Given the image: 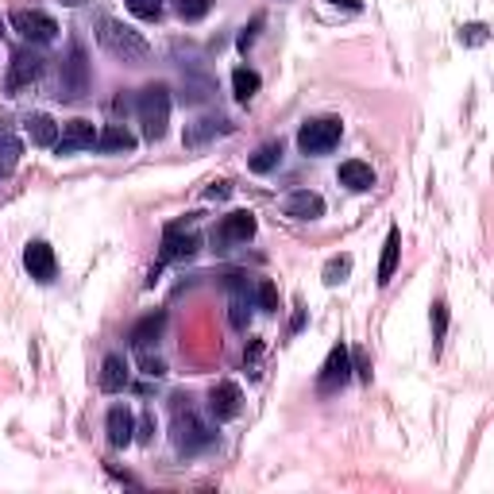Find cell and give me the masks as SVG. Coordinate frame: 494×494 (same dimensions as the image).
<instances>
[{
  "mask_svg": "<svg viewBox=\"0 0 494 494\" xmlns=\"http://www.w3.org/2000/svg\"><path fill=\"white\" fill-rule=\"evenodd\" d=\"M97 43L105 47L112 58L128 62V66H139V62H147V58H151L147 39H143L139 31H132L128 23L112 20V16H97Z\"/></svg>",
  "mask_w": 494,
  "mask_h": 494,
  "instance_id": "obj_1",
  "label": "cell"
},
{
  "mask_svg": "<svg viewBox=\"0 0 494 494\" xmlns=\"http://www.w3.org/2000/svg\"><path fill=\"white\" fill-rule=\"evenodd\" d=\"M136 112H139V124H143V136H147L151 143H159L166 136V124H171V89L166 85L139 89Z\"/></svg>",
  "mask_w": 494,
  "mask_h": 494,
  "instance_id": "obj_2",
  "label": "cell"
},
{
  "mask_svg": "<svg viewBox=\"0 0 494 494\" xmlns=\"http://www.w3.org/2000/svg\"><path fill=\"white\" fill-rule=\"evenodd\" d=\"M340 136L344 124L336 116H317V120H305L297 128V147H302V154H324L340 143Z\"/></svg>",
  "mask_w": 494,
  "mask_h": 494,
  "instance_id": "obj_3",
  "label": "cell"
},
{
  "mask_svg": "<svg viewBox=\"0 0 494 494\" xmlns=\"http://www.w3.org/2000/svg\"><path fill=\"white\" fill-rule=\"evenodd\" d=\"M89 93V62H85V50L82 43L70 47L66 62H62V74H58V101H82Z\"/></svg>",
  "mask_w": 494,
  "mask_h": 494,
  "instance_id": "obj_4",
  "label": "cell"
},
{
  "mask_svg": "<svg viewBox=\"0 0 494 494\" xmlns=\"http://www.w3.org/2000/svg\"><path fill=\"white\" fill-rule=\"evenodd\" d=\"M216 440V433L209 425H205L198 413H193L190 406H186V413H174V445H178V452H186V456H193V452H201V448H209Z\"/></svg>",
  "mask_w": 494,
  "mask_h": 494,
  "instance_id": "obj_5",
  "label": "cell"
},
{
  "mask_svg": "<svg viewBox=\"0 0 494 494\" xmlns=\"http://www.w3.org/2000/svg\"><path fill=\"white\" fill-rule=\"evenodd\" d=\"M43 70H47V58L43 55H35V50H16L12 55V66H8V97H16L20 89H28V85H35L39 77H43Z\"/></svg>",
  "mask_w": 494,
  "mask_h": 494,
  "instance_id": "obj_6",
  "label": "cell"
},
{
  "mask_svg": "<svg viewBox=\"0 0 494 494\" xmlns=\"http://www.w3.org/2000/svg\"><path fill=\"white\" fill-rule=\"evenodd\" d=\"M12 28H16L28 43H55L58 39V23L47 16V12H35V8H16L12 12Z\"/></svg>",
  "mask_w": 494,
  "mask_h": 494,
  "instance_id": "obj_7",
  "label": "cell"
},
{
  "mask_svg": "<svg viewBox=\"0 0 494 494\" xmlns=\"http://www.w3.org/2000/svg\"><path fill=\"white\" fill-rule=\"evenodd\" d=\"M348 379H352V352H348L344 344H336L317 375V390L321 394H336V390L348 386Z\"/></svg>",
  "mask_w": 494,
  "mask_h": 494,
  "instance_id": "obj_8",
  "label": "cell"
},
{
  "mask_svg": "<svg viewBox=\"0 0 494 494\" xmlns=\"http://www.w3.org/2000/svg\"><path fill=\"white\" fill-rule=\"evenodd\" d=\"M23 267H28V275H31L35 282H50V278H55V270H58L55 247H50L47 240H31L28 251H23Z\"/></svg>",
  "mask_w": 494,
  "mask_h": 494,
  "instance_id": "obj_9",
  "label": "cell"
},
{
  "mask_svg": "<svg viewBox=\"0 0 494 494\" xmlns=\"http://www.w3.org/2000/svg\"><path fill=\"white\" fill-rule=\"evenodd\" d=\"M240 406H243V394H240L236 383H216V386L209 390V413H213L216 421L240 418Z\"/></svg>",
  "mask_w": 494,
  "mask_h": 494,
  "instance_id": "obj_10",
  "label": "cell"
},
{
  "mask_svg": "<svg viewBox=\"0 0 494 494\" xmlns=\"http://www.w3.org/2000/svg\"><path fill=\"white\" fill-rule=\"evenodd\" d=\"M201 247V240L186 232V225H166L163 228V259L166 263H174V259H190L193 251Z\"/></svg>",
  "mask_w": 494,
  "mask_h": 494,
  "instance_id": "obj_11",
  "label": "cell"
},
{
  "mask_svg": "<svg viewBox=\"0 0 494 494\" xmlns=\"http://www.w3.org/2000/svg\"><path fill=\"white\" fill-rule=\"evenodd\" d=\"M93 143H97L93 124H89V120H70L66 128H62L55 151H58V154H77V151H89Z\"/></svg>",
  "mask_w": 494,
  "mask_h": 494,
  "instance_id": "obj_12",
  "label": "cell"
},
{
  "mask_svg": "<svg viewBox=\"0 0 494 494\" xmlns=\"http://www.w3.org/2000/svg\"><path fill=\"white\" fill-rule=\"evenodd\" d=\"M255 236V213H228L213 232L216 243H247Z\"/></svg>",
  "mask_w": 494,
  "mask_h": 494,
  "instance_id": "obj_13",
  "label": "cell"
},
{
  "mask_svg": "<svg viewBox=\"0 0 494 494\" xmlns=\"http://www.w3.org/2000/svg\"><path fill=\"white\" fill-rule=\"evenodd\" d=\"M105 428H109V445H116V448L132 445V440H136V418H132V410H128V406H112L109 418H105Z\"/></svg>",
  "mask_w": 494,
  "mask_h": 494,
  "instance_id": "obj_14",
  "label": "cell"
},
{
  "mask_svg": "<svg viewBox=\"0 0 494 494\" xmlns=\"http://www.w3.org/2000/svg\"><path fill=\"white\" fill-rule=\"evenodd\" d=\"M282 213L294 216V220H317V216H324V201H321V193L297 190V193H290V198L282 201Z\"/></svg>",
  "mask_w": 494,
  "mask_h": 494,
  "instance_id": "obj_15",
  "label": "cell"
},
{
  "mask_svg": "<svg viewBox=\"0 0 494 494\" xmlns=\"http://www.w3.org/2000/svg\"><path fill=\"white\" fill-rule=\"evenodd\" d=\"M93 147H97L101 154H132V151H136V136L128 132L124 124H109L105 132H97Z\"/></svg>",
  "mask_w": 494,
  "mask_h": 494,
  "instance_id": "obj_16",
  "label": "cell"
},
{
  "mask_svg": "<svg viewBox=\"0 0 494 494\" xmlns=\"http://www.w3.org/2000/svg\"><path fill=\"white\" fill-rule=\"evenodd\" d=\"M23 128H28L35 147H55V143H58V124L50 120L47 112H31L28 120H23Z\"/></svg>",
  "mask_w": 494,
  "mask_h": 494,
  "instance_id": "obj_17",
  "label": "cell"
},
{
  "mask_svg": "<svg viewBox=\"0 0 494 494\" xmlns=\"http://www.w3.org/2000/svg\"><path fill=\"white\" fill-rule=\"evenodd\" d=\"M163 329H166V313H147L143 321H136V329L128 332V340H132V348H151L163 336Z\"/></svg>",
  "mask_w": 494,
  "mask_h": 494,
  "instance_id": "obj_18",
  "label": "cell"
},
{
  "mask_svg": "<svg viewBox=\"0 0 494 494\" xmlns=\"http://www.w3.org/2000/svg\"><path fill=\"white\" fill-rule=\"evenodd\" d=\"M340 186L356 190V193L371 190L375 186V171L367 163H359V159H348V163H340Z\"/></svg>",
  "mask_w": 494,
  "mask_h": 494,
  "instance_id": "obj_19",
  "label": "cell"
},
{
  "mask_svg": "<svg viewBox=\"0 0 494 494\" xmlns=\"http://www.w3.org/2000/svg\"><path fill=\"white\" fill-rule=\"evenodd\" d=\"M225 132H232L228 120H213V116H205V120L186 128V147H201V143H209V139L225 136Z\"/></svg>",
  "mask_w": 494,
  "mask_h": 494,
  "instance_id": "obj_20",
  "label": "cell"
},
{
  "mask_svg": "<svg viewBox=\"0 0 494 494\" xmlns=\"http://www.w3.org/2000/svg\"><path fill=\"white\" fill-rule=\"evenodd\" d=\"M124 386H128V363L120 356H109L101 363V390L116 394V390H124Z\"/></svg>",
  "mask_w": 494,
  "mask_h": 494,
  "instance_id": "obj_21",
  "label": "cell"
},
{
  "mask_svg": "<svg viewBox=\"0 0 494 494\" xmlns=\"http://www.w3.org/2000/svg\"><path fill=\"white\" fill-rule=\"evenodd\" d=\"M398 251H401V232H398V228H390V232H386V243H383L379 286H386L390 278H394V270H398Z\"/></svg>",
  "mask_w": 494,
  "mask_h": 494,
  "instance_id": "obj_22",
  "label": "cell"
},
{
  "mask_svg": "<svg viewBox=\"0 0 494 494\" xmlns=\"http://www.w3.org/2000/svg\"><path fill=\"white\" fill-rule=\"evenodd\" d=\"M278 163H282V143H263V147L251 154V171L255 174H270Z\"/></svg>",
  "mask_w": 494,
  "mask_h": 494,
  "instance_id": "obj_23",
  "label": "cell"
},
{
  "mask_svg": "<svg viewBox=\"0 0 494 494\" xmlns=\"http://www.w3.org/2000/svg\"><path fill=\"white\" fill-rule=\"evenodd\" d=\"M259 74L255 70H247V66H240L236 74H232V93H236V101H251L255 93H259Z\"/></svg>",
  "mask_w": 494,
  "mask_h": 494,
  "instance_id": "obj_24",
  "label": "cell"
},
{
  "mask_svg": "<svg viewBox=\"0 0 494 494\" xmlns=\"http://www.w3.org/2000/svg\"><path fill=\"white\" fill-rule=\"evenodd\" d=\"M20 139L16 136H8V132H0V178L16 171V163H20Z\"/></svg>",
  "mask_w": 494,
  "mask_h": 494,
  "instance_id": "obj_25",
  "label": "cell"
},
{
  "mask_svg": "<svg viewBox=\"0 0 494 494\" xmlns=\"http://www.w3.org/2000/svg\"><path fill=\"white\" fill-rule=\"evenodd\" d=\"M209 8H213V0H178V16L186 23L205 20V16H209Z\"/></svg>",
  "mask_w": 494,
  "mask_h": 494,
  "instance_id": "obj_26",
  "label": "cell"
},
{
  "mask_svg": "<svg viewBox=\"0 0 494 494\" xmlns=\"http://www.w3.org/2000/svg\"><path fill=\"white\" fill-rule=\"evenodd\" d=\"M348 275H352V259H348V255L329 259V267H324V282L336 286V282H344Z\"/></svg>",
  "mask_w": 494,
  "mask_h": 494,
  "instance_id": "obj_27",
  "label": "cell"
},
{
  "mask_svg": "<svg viewBox=\"0 0 494 494\" xmlns=\"http://www.w3.org/2000/svg\"><path fill=\"white\" fill-rule=\"evenodd\" d=\"M128 12L139 20H159L163 16V0H128Z\"/></svg>",
  "mask_w": 494,
  "mask_h": 494,
  "instance_id": "obj_28",
  "label": "cell"
},
{
  "mask_svg": "<svg viewBox=\"0 0 494 494\" xmlns=\"http://www.w3.org/2000/svg\"><path fill=\"white\" fill-rule=\"evenodd\" d=\"M232 324H236V329H247V317H251V294H236L232 297Z\"/></svg>",
  "mask_w": 494,
  "mask_h": 494,
  "instance_id": "obj_29",
  "label": "cell"
},
{
  "mask_svg": "<svg viewBox=\"0 0 494 494\" xmlns=\"http://www.w3.org/2000/svg\"><path fill=\"white\" fill-rule=\"evenodd\" d=\"M213 97V82H205V77H198V82H186V93H181V101H190V105H201V101Z\"/></svg>",
  "mask_w": 494,
  "mask_h": 494,
  "instance_id": "obj_30",
  "label": "cell"
},
{
  "mask_svg": "<svg viewBox=\"0 0 494 494\" xmlns=\"http://www.w3.org/2000/svg\"><path fill=\"white\" fill-rule=\"evenodd\" d=\"M139 367H143V375H147V379H163V375H166V363H163L159 356H151L147 348H139Z\"/></svg>",
  "mask_w": 494,
  "mask_h": 494,
  "instance_id": "obj_31",
  "label": "cell"
},
{
  "mask_svg": "<svg viewBox=\"0 0 494 494\" xmlns=\"http://www.w3.org/2000/svg\"><path fill=\"white\" fill-rule=\"evenodd\" d=\"M448 332V305L445 302H433V344L440 348V340H445Z\"/></svg>",
  "mask_w": 494,
  "mask_h": 494,
  "instance_id": "obj_32",
  "label": "cell"
},
{
  "mask_svg": "<svg viewBox=\"0 0 494 494\" xmlns=\"http://www.w3.org/2000/svg\"><path fill=\"white\" fill-rule=\"evenodd\" d=\"M255 302H259V309H267V313H270V309H278V290L270 282H259L255 286Z\"/></svg>",
  "mask_w": 494,
  "mask_h": 494,
  "instance_id": "obj_33",
  "label": "cell"
},
{
  "mask_svg": "<svg viewBox=\"0 0 494 494\" xmlns=\"http://www.w3.org/2000/svg\"><path fill=\"white\" fill-rule=\"evenodd\" d=\"M259 28H263V16H255L251 23H247V28L240 31V39H236V43H240V50H247V47H251L255 43V35H259Z\"/></svg>",
  "mask_w": 494,
  "mask_h": 494,
  "instance_id": "obj_34",
  "label": "cell"
},
{
  "mask_svg": "<svg viewBox=\"0 0 494 494\" xmlns=\"http://www.w3.org/2000/svg\"><path fill=\"white\" fill-rule=\"evenodd\" d=\"M352 371L359 375L363 383H371V359H367V352H352Z\"/></svg>",
  "mask_w": 494,
  "mask_h": 494,
  "instance_id": "obj_35",
  "label": "cell"
},
{
  "mask_svg": "<svg viewBox=\"0 0 494 494\" xmlns=\"http://www.w3.org/2000/svg\"><path fill=\"white\" fill-rule=\"evenodd\" d=\"M460 39H463V43H483V39H487V28H483V23H467V28L460 31Z\"/></svg>",
  "mask_w": 494,
  "mask_h": 494,
  "instance_id": "obj_36",
  "label": "cell"
},
{
  "mask_svg": "<svg viewBox=\"0 0 494 494\" xmlns=\"http://www.w3.org/2000/svg\"><path fill=\"white\" fill-rule=\"evenodd\" d=\"M228 193H232V186H228V181H213V186L205 190V198H209V201H225Z\"/></svg>",
  "mask_w": 494,
  "mask_h": 494,
  "instance_id": "obj_37",
  "label": "cell"
},
{
  "mask_svg": "<svg viewBox=\"0 0 494 494\" xmlns=\"http://www.w3.org/2000/svg\"><path fill=\"white\" fill-rule=\"evenodd\" d=\"M136 433H139V440H143V445H147V440L154 437V421H151V418H143V421L136 425Z\"/></svg>",
  "mask_w": 494,
  "mask_h": 494,
  "instance_id": "obj_38",
  "label": "cell"
},
{
  "mask_svg": "<svg viewBox=\"0 0 494 494\" xmlns=\"http://www.w3.org/2000/svg\"><path fill=\"white\" fill-rule=\"evenodd\" d=\"M332 4H340V8H352V12H359V8H363V0H332Z\"/></svg>",
  "mask_w": 494,
  "mask_h": 494,
  "instance_id": "obj_39",
  "label": "cell"
},
{
  "mask_svg": "<svg viewBox=\"0 0 494 494\" xmlns=\"http://www.w3.org/2000/svg\"><path fill=\"white\" fill-rule=\"evenodd\" d=\"M58 4H66V8H82L85 0H58Z\"/></svg>",
  "mask_w": 494,
  "mask_h": 494,
  "instance_id": "obj_40",
  "label": "cell"
},
{
  "mask_svg": "<svg viewBox=\"0 0 494 494\" xmlns=\"http://www.w3.org/2000/svg\"><path fill=\"white\" fill-rule=\"evenodd\" d=\"M0 31H4V23H0Z\"/></svg>",
  "mask_w": 494,
  "mask_h": 494,
  "instance_id": "obj_41",
  "label": "cell"
}]
</instances>
